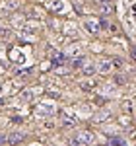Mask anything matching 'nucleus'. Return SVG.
Instances as JSON below:
<instances>
[{"label": "nucleus", "mask_w": 136, "mask_h": 146, "mask_svg": "<svg viewBox=\"0 0 136 146\" xmlns=\"http://www.w3.org/2000/svg\"><path fill=\"white\" fill-rule=\"evenodd\" d=\"M86 29H88V31H90V33H99V31H101V23L97 22V20H88V22H86Z\"/></svg>", "instance_id": "f257e3e1"}, {"label": "nucleus", "mask_w": 136, "mask_h": 146, "mask_svg": "<svg viewBox=\"0 0 136 146\" xmlns=\"http://www.w3.org/2000/svg\"><path fill=\"white\" fill-rule=\"evenodd\" d=\"M22 140H25L23 133H10L8 135V144H20Z\"/></svg>", "instance_id": "f03ea898"}, {"label": "nucleus", "mask_w": 136, "mask_h": 146, "mask_svg": "<svg viewBox=\"0 0 136 146\" xmlns=\"http://www.w3.org/2000/svg\"><path fill=\"white\" fill-rule=\"evenodd\" d=\"M80 144H90V142H93V135L91 133H82V135L78 136Z\"/></svg>", "instance_id": "7ed1b4c3"}, {"label": "nucleus", "mask_w": 136, "mask_h": 146, "mask_svg": "<svg viewBox=\"0 0 136 146\" xmlns=\"http://www.w3.org/2000/svg\"><path fill=\"white\" fill-rule=\"evenodd\" d=\"M82 70H84V74H86V76H91L97 68L93 66V64H84V66H82Z\"/></svg>", "instance_id": "20e7f679"}, {"label": "nucleus", "mask_w": 136, "mask_h": 146, "mask_svg": "<svg viewBox=\"0 0 136 146\" xmlns=\"http://www.w3.org/2000/svg\"><path fill=\"white\" fill-rule=\"evenodd\" d=\"M111 146H126V142L123 140V138H119V136H111Z\"/></svg>", "instance_id": "39448f33"}, {"label": "nucleus", "mask_w": 136, "mask_h": 146, "mask_svg": "<svg viewBox=\"0 0 136 146\" xmlns=\"http://www.w3.org/2000/svg\"><path fill=\"white\" fill-rule=\"evenodd\" d=\"M84 62H86V60H84V56H78V58H74V60H72V68H82V66H84Z\"/></svg>", "instance_id": "423d86ee"}, {"label": "nucleus", "mask_w": 136, "mask_h": 146, "mask_svg": "<svg viewBox=\"0 0 136 146\" xmlns=\"http://www.w3.org/2000/svg\"><path fill=\"white\" fill-rule=\"evenodd\" d=\"M97 70H99V72H109V70H111V62H101V64L97 66Z\"/></svg>", "instance_id": "0eeeda50"}, {"label": "nucleus", "mask_w": 136, "mask_h": 146, "mask_svg": "<svg viewBox=\"0 0 136 146\" xmlns=\"http://www.w3.org/2000/svg\"><path fill=\"white\" fill-rule=\"evenodd\" d=\"M66 62V58H64V55H60V53H57L55 55V64H64Z\"/></svg>", "instance_id": "6e6552de"}, {"label": "nucleus", "mask_w": 136, "mask_h": 146, "mask_svg": "<svg viewBox=\"0 0 136 146\" xmlns=\"http://www.w3.org/2000/svg\"><path fill=\"white\" fill-rule=\"evenodd\" d=\"M111 66L121 68V66H123V58H113V60H111Z\"/></svg>", "instance_id": "1a4fd4ad"}, {"label": "nucleus", "mask_w": 136, "mask_h": 146, "mask_svg": "<svg viewBox=\"0 0 136 146\" xmlns=\"http://www.w3.org/2000/svg\"><path fill=\"white\" fill-rule=\"evenodd\" d=\"M115 84H119V86H123V84H125V78H123L121 74H117V76H115Z\"/></svg>", "instance_id": "9d476101"}, {"label": "nucleus", "mask_w": 136, "mask_h": 146, "mask_svg": "<svg viewBox=\"0 0 136 146\" xmlns=\"http://www.w3.org/2000/svg\"><path fill=\"white\" fill-rule=\"evenodd\" d=\"M6 142H8V135L0 133V146H2V144H6Z\"/></svg>", "instance_id": "9b49d317"}, {"label": "nucleus", "mask_w": 136, "mask_h": 146, "mask_svg": "<svg viewBox=\"0 0 136 146\" xmlns=\"http://www.w3.org/2000/svg\"><path fill=\"white\" fill-rule=\"evenodd\" d=\"M97 2H103V4H107V2H109V0H97Z\"/></svg>", "instance_id": "f8f14e48"}, {"label": "nucleus", "mask_w": 136, "mask_h": 146, "mask_svg": "<svg viewBox=\"0 0 136 146\" xmlns=\"http://www.w3.org/2000/svg\"><path fill=\"white\" fill-rule=\"evenodd\" d=\"M0 103H2V100H0Z\"/></svg>", "instance_id": "ddd939ff"}]
</instances>
